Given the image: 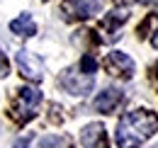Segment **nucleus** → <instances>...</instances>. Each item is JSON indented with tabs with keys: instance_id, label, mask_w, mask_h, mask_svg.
Segmentation results:
<instances>
[{
	"instance_id": "10",
	"label": "nucleus",
	"mask_w": 158,
	"mask_h": 148,
	"mask_svg": "<svg viewBox=\"0 0 158 148\" xmlns=\"http://www.w3.org/2000/svg\"><path fill=\"white\" fill-rule=\"evenodd\" d=\"M127 17H129V15H127V10H112L110 15H105L102 27H107V29H112V32H114L119 24H124V22H127Z\"/></svg>"
},
{
	"instance_id": "9",
	"label": "nucleus",
	"mask_w": 158,
	"mask_h": 148,
	"mask_svg": "<svg viewBox=\"0 0 158 148\" xmlns=\"http://www.w3.org/2000/svg\"><path fill=\"white\" fill-rule=\"evenodd\" d=\"M10 32L17 37H32V34H37V24H34L32 15H20L10 22Z\"/></svg>"
},
{
	"instance_id": "4",
	"label": "nucleus",
	"mask_w": 158,
	"mask_h": 148,
	"mask_svg": "<svg viewBox=\"0 0 158 148\" xmlns=\"http://www.w3.org/2000/svg\"><path fill=\"white\" fill-rule=\"evenodd\" d=\"M100 7H102L100 0H66L63 12H66V19H88L98 15Z\"/></svg>"
},
{
	"instance_id": "5",
	"label": "nucleus",
	"mask_w": 158,
	"mask_h": 148,
	"mask_svg": "<svg viewBox=\"0 0 158 148\" xmlns=\"http://www.w3.org/2000/svg\"><path fill=\"white\" fill-rule=\"evenodd\" d=\"M17 66H20V73L27 80H32V83H39L44 78V63H41V58L29 54V51H20L17 54Z\"/></svg>"
},
{
	"instance_id": "11",
	"label": "nucleus",
	"mask_w": 158,
	"mask_h": 148,
	"mask_svg": "<svg viewBox=\"0 0 158 148\" xmlns=\"http://www.w3.org/2000/svg\"><path fill=\"white\" fill-rule=\"evenodd\" d=\"M39 148H73L68 136H46L39 141Z\"/></svg>"
},
{
	"instance_id": "8",
	"label": "nucleus",
	"mask_w": 158,
	"mask_h": 148,
	"mask_svg": "<svg viewBox=\"0 0 158 148\" xmlns=\"http://www.w3.org/2000/svg\"><path fill=\"white\" fill-rule=\"evenodd\" d=\"M122 100H124V92L117 90V88H107V90H102V92L95 97V109L102 112V114H110V112H114L122 105Z\"/></svg>"
},
{
	"instance_id": "14",
	"label": "nucleus",
	"mask_w": 158,
	"mask_h": 148,
	"mask_svg": "<svg viewBox=\"0 0 158 148\" xmlns=\"http://www.w3.org/2000/svg\"><path fill=\"white\" fill-rule=\"evenodd\" d=\"M15 148H29V141H27V138H22V141L15 143Z\"/></svg>"
},
{
	"instance_id": "3",
	"label": "nucleus",
	"mask_w": 158,
	"mask_h": 148,
	"mask_svg": "<svg viewBox=\"0 0 158 148\" xmlns=\"http://www.w3.org/2000/svg\"><path fill=\"white\" fill-rule=\"evenodd\" d=\"M61 85L68 90L71 95H76V97H80V95H88L90 90H93V83H95V78L90 73H83V71H76V68H68V71H63L61 73Z\"/></svg>"
},
{
	"instance_id": "6",
	"label": "nucleus",
	"mask_w": 158,
	"mask_h": 148,
	"mask_svg": "<svg viewBox=\"0 0 158 148\" xmlns=\"http://www.w3.org/2000/svg\"><path fill=\"white\" fill-rule=\"evenodd\" d=\"M105 68L112 75H117V78H131L134 75V61L124 51H112L105 58Z\"/></svg>"
},
{
	"instance_id": "16",
	"label": "nucleus",
	"mask_w": 158,
	"mask_h": 148,
	"mask_svg": "<svg viewBox=\"0 0 158 148\" xmlns=\"http://www.w3.org/2000/svg\"><path fill=\"white\" fill-rule=\"evenodd\" d=\"M151 44H153V46H156V49H158V32H156V34H153V39H151Z\"/></svg>"
},
{
	"instance_id": "12",
	"label": "nucleus",
	"mask_w": 158,
	"mask_h": 148,
	"mask_svg": "<svg viewBox=\"0 0 158 148\" xmlns=\"http://www.w3.org/2000/svg\"><path fill=\"white\" fill-rule=\"evenodd\" d=\"M95 68H98V61L93 58V54H85V56H83V61H80V71L93 75V73H95Z\"/></svg>"
},
{
	"instance_id": "1",
	"label": "nucleus",
	"mask_w": 158,
	"mask_h": 148,
	"mask_svg": "<svg viewBox=\"0 0 158 148\" xmlns=\"http://www.w3.org/2000/svg\"><path fill=\"white\" fill-rule=\"evenodd\" d=\"M158 131V114L151 109H131L117 124V146L139 148Z\"/></svg>"
},
{
	"instance_id": "7",
	"label": "nucleus",
	"mask_w": 158,
	"mask_h": 148,
	"mask_svg": "<svg viewBox=\"0 0 158 148\" xmlns=\"http://www.w3.org/2000/svg\"><path fill=\"white\" fill-rule=\"evenodd\" d=\"M80 141H83V148H110L105 124H100V121H93L80 131Z\"/></svg>"
},
{
	"instance_id": "15",
	"label": "nucleus",
	"mask_w": 158,
	"mask_h": 148,
	"mask_svg": "<svg viewBox=\"0 0 158 148\" xmlns=\"http://www.w3.org/2000/svg\"><path fill=\"white\" fill-rule=\"evenodd\" d=\"M136 2H141V5H158V0H136Z\"/></svg>"
},
{
	"instance_id": "13",
	"label": "nucleus",
	"mask_w": 158,
	"mask_h": 148,
	"mask_svg": "<svg viewBox=\"0 0 158 148\" xmlns=\"http://www.w3.org/2000/svg\"><path fill=\"white\" fill-rule=\"evenodd\" d=\"M7 73H10V61H7V56L2 54V49H0V75L5 78Z\"/></svg>"
},
{
	"instance_id": "2",
	"label": "nucleus",
	"mask_w": 158,
	"mask_h": 148,
	"mask_svg": "<svg viewBox=\"0 0 158 148\" xmlns=\"http://www.w3.org/2000/svg\"><path fill=\"white\" fill-rule=\"evenodd\" d=\"M41 105V92L37 88H20L17 90V100L12 105V119L20 121V124H27L29 119L37 117V107Z\"/></svg>"
}]
</instances>
